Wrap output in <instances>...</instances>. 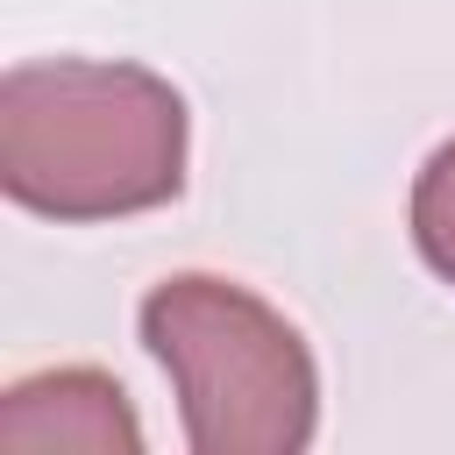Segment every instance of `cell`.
<instances>
[{
  "label": "cell",
  "mask_w": 455,
  "mask_h": 455,
  "mask_svg": "<svg viewBox=\"0 0 455 455\" xmlns=\"http://www.w3.org/2000/svg\"><path fill=\"white\" fill-rule=\"evenodd\" d=\"M0 185L50 220L164 206L185 185V100L142 64H14L0 78Z\"/></svg>",
  "instance_id": "obj_1"
},
{
  "label": "cell",
  "mask_w": 455,
  "mask_h": 455,
  "mask_svg": "<svg viewBox=\"0 0 455 455\" xmlns=\"http://www.w3.org/2000/svg\"><path fill=\"white\" fill-rule=\"evenodd\" d=\"M412 242L434 277L455 284V142H441L412 185Z\"/></svg>",
  "instance_id": "obj_4"
},
{
  "label": "cell",
  "mask_w": 455,
  "mask_h": 455,
  "mask_svg": "<svg viewBox=\"0 0 455 455\" xmlns=\"http://www.w3.org/2000/svg\"><path fill=\"white\" fill-rule=\"evenodd\" d=\"M0 448L7 455H43V448L135 455L142 419L107 370H43L0 391Z\"/></svg>",
  "instance_id": "obj_3"
},
{
  "label": "cell",
  "mask_w": 455,
  "mask_h": 455,
  "mask_svg": "<svg viewBox=\"0 0 455 455\" xmlns=\"http://www.w3.org/2000/svg\"><path fill=\"white\" fill-rule=\"evenodd\" d=\"M142 341L164 363L199 455H299L320 427V370L299 327L228 277H164L142 299Z\"/></svg>",
  "instance_id": "obj_2"
}]
</instances>
